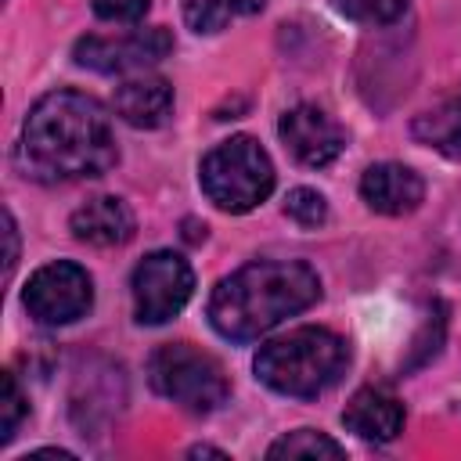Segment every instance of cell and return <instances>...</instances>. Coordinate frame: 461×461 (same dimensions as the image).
<instances>
[{"label": "cell", "instance_id": "603a6c76", "mask_svg": "<svg viewBox=\"0 0 461 461\" xmlns=\"http://www.w3.org/2000/svg\"><path fill=\"white\" fill-rule=\"evenodd\" d=\"M187 457H227V450H220V447H191Z\"/></svg>", "mask_w": 461, "mask_h": 461}, {"label": "cell", "instance_id": "ffe728a7", "mask_svg": "<svg viewBox=\"0 0 461 461\" xmlns=\"http://www.w3.org/2000/svg\"><path fill=\"white\" fill-rule=\"evenodd\" d=\"M29 414V400L18 385V378L11 371H4V396H0V443H11L18 425L25 421Z\"/></svg>", "mask_w": 461, "mask_h": 461}, {"label": "cell", "instance_id": "9a60e30c", "mask_svg": "<svg viewBox=\"0 0 461 461\" xmlns=\"http://www.w3.org/2000/svg\"><path fill=\"white\" fill-rule=\"evenodd\" d=\"M263 7H267V0H180V11H184L187 29L198 32V36L223 32L230 22L252 18Z\"/></svg>", "mask_w": 461, "mask_h": 461}, {"label": "cell", "instance_id": "5b68a950", "mask_svg": "<svg viewBox=\"0 0 461 461\" xmlns=\"http://www.w3.org/2000/svg\"><path fill=\"white\" fill-rule=\"evenodd\" d=\"M148 382L158 396L173 400L187 414H212L230 396V378L223 364L191 342L158 346L148 357Z\"/></svg>", "mask_w": 461, "mask_h": 461}, {"label": "cell", "instance_id": "8fae6325", "mask_svg": "<svg viewBox=\"0 0 461 461\" xmlns=\"http://www.w3.org/2000/svg\"><path fill=\"white\" fill-rule=\"evenodd\" d=\"M68 230L83 245L115 249V245H126L137 234V216L119 194H97V198H86L68 216Z\"/></svg>", "mask_w": 461, "mask_h": 461}, {"label": "cell", "instance_id": "ac0fdd59", "mask_svg": "<svg viewBox=\"0 0 461 461\" xmlns=\"http://www.w3.org/2000/svg\"><path fill=\"white\" fill-rule=\"evenodd\" d=\"M285 216L303 230H317L328 223V198L317 187H292L285 194Z\"/></svg>", "mask_w": 461, "mask_h": 461}, {"label": "cell", "instance_id": "7a4b0ae2", "mask_svg": "<svg viewBox=\"0 0 461 461\" xmlns=\"http://www.w3.org/2000/svg\"><path fill=\"white\" fill-rule=\"evenodd\" d=\"M321 299V274L306 259H252L216 281L205 317L227 342H256Z\"/></svg>", "mask_w": 461, "mask_h": 461}, {"label": "cell", "instance_id": "4fadbf2b", "mask_svg": "<svg viewBox=\"0 0 461 461\" xmlns=\"http://www.w3.org/2000/svg\"><path fill=\"white\" fill-rule=\"evenodd\" d=\"M112 108L133 130H158L173 115V86L162 76H130L115 86Z\"/></svg>", "mask_w": 461, "mask_h": 461}, {"label": "cell", "instance_id": "9c48e42d", "mask_svg": "<svg viewBox=\"0 0 461 461\" xmlns=\"http://www.w3.org/2000/svg\"><path fill=\"white\" fill-rule=\"evenodd\" d=\"M277 137L292 151V158L310 166V169H324L346 151L342 122L335 115H328L324 108H317V104L288 108L281 115V122H277Z\"/></svg>", "mask_w": 461, "mask_h": 461}, {"label": "cell", "instance_id": "d6986e66", "mask_svg": "<svg viewBox=\"0 0 461 461\" xmlns=\"http://www.w3.org/2000/svg\"><path fill=\"white\" fill-rule=\"evenodd\" d=\"M335 4H339V11L349 22L382 29V25H393L396 18H403V11H407L411 0H335Z\"/></svg>", "mask_w": 461, "mask_h": 461}, {"label": "cell", "instance_id": "277c9868", "mask_svg": "<svg viewBox=\"0 0 461 461\" xmlns=\"http://www.w3.org/2000/svg\"><path fill=\"white\" fill-rule=\"evenodd\" d=\"M274 180L277 176H274V162H270L267 148L249 133H234V137L220 140L198 162L202 194L216 209L234 212V216L263 205L274 191Z\"/></svg>", "mask_w": 461, "mask_h": 461}, {"label": "cell", "instance_id": "6da1fadb", "mask_svg": "<svg viewBox=\"0 0 461 461\" xmlns=\"http://www.w3.org/2000/svg\"><path fill=\"white\" fill-rule=\"evenodd\" d=\"M18 158L22 169L40 184L104 176L119 162L112 115L83 90H50L29 108L22 122Z\"/></svg>", "mask_w": 461, "mask_h": 461}, {"label": "cell", "instance_id": "3957f363", "mask_svg": "<svg viewBox=\"0 0 461 461\" xmlns=\"http://www.w3.org/2000/svg\"><path fill=\"white\" fill-rule=\"evenodd\" d=\"M349 367V342L324 328V324H303L288 335H277L259 346L252 357L256 378L292 400H317L324 396Z\"/></svg>", "mask_w": 461, "mask_h": 461}, {"label": "cell", "instance_id": "52a82bcc", "mask_svg": "<svg viewBox=\"0 0 461 461\" xmlns=\"http://www.w3.org/2000/svg\"><path fill=\"white\" fill-rule=\"evenodd\" d=\"M133 288V317L137 324H166L173 321L194 295V270L173 249L148 252L130 277Z\"/></svg>", "mask_w": 461, "mask_h": 461}, {"label": "cell", "instance_id": "5bb4252c", "mask_svg": "<svg viewBox=\"0 0 461 461\" xmlns=\"http://www.w3.org/2000/svg\"><path fill=\"white\" fill-rule=\"evenodd\" d=\"M411 137L432 151H439L443 158L461 162V90L443 97L439 104L425 108L414 122H411Z\"/></svg>", "mask_w": 461, "mask_h": 461}, {"label": "cell", "instance_id": "ba28073f", "mask_svg": "<svg viewBox=\"0 0 461 461\" xmlns=\"http://www.w3.org/2000/svg\"><path fill=\"white\" fill-rule=\"evenodd\" d=\"M169 54H173V32L166 25L133 29L126 36H79L72 47L76 65L101 72V76L144 72L148 65H155Z\"/></svg>", "mask_w": 461, "mask_h": 461}, {"label": "cell", "instance_id": "44dd1931", "mask_svg": "<svg viewBox=\"0 0 461 461\" xmlns=\"http://www.w3.org/2000/svg\"><path fill=\"white\" fill-rule=\"evenodd\" d=\"M90 7L101 22H140L151 0H90Z\"/></svg>", "mask_w": 461, "mask_h": 461}, {"label": "cell", "instance_id": "30bf717a", "mask_svg": "<svg viewBox=\"0 0 461 461\" xmlns=\"http://www.w3.org/2000/svg\"><path fill=\"white\" fill-rule=\"evenodd\" d=\"M360 198L378 216H407L425 202V180L403 162H375L360 173Z\"/></svg>", "mask_w": 461, "mask_h": 461}, {"label": "cell", "instance_id": "7c38bea8", "mask_svg": "<svg viewBox=\"0 0 461 461\" xmlns=\"http://www.w3.org/2000/svg\"><path fill=\"white\" fill-rule=\"evenodd\" d=\"M403 421H407V411L403 403L385 393V389H357L342 411V425L346 432L367 439V443H393L400 432H403Z\"/></svg>", "mask_w": 461, "mask_h": 461}, {"label": "cell", "instance_id": "e0dca14e", "mask_svg": "<svg viewBox=\"0 0 461 461\" xmlns=\"http://www.w3.org/2000/svg\"><path fill=\"white\" fill-rule=\"evenodd\" d=\"M443 339H447V306H443V303H432V306H429V313H425V321H421V331L414 335L411 360L403 364V371L425 367V364H429V360L439 353Z\"/></svg>", "mask_w": 461, "mask_h": 461}, {"label": "cell", "instance_id": "8992f818", "mask_svg": "<svg viewBox=\"0 0 461 461\" xmlns=\"http://www.w3.org/2000/svg\"><path fill=\"white\" fill-rule=\"evenodd\" d=\"M22 306L43 328L76 324L94 306V277L76 259H50L40 270H32L22 292Z\"/></svg>", "mask_w": 461, "mask_h": 461}, {"label": "cell", "instance_id": "2e32d148", "mask_svg": "<svg viewBox=\"0 0 461 461\" xmlns=\"http://www.w3.org/2000/svg\"><path fill=\"white\" fill-rule=\"evenodd\" d=\"M267 457H346V447L335 443L328 432L317 429H295L285 432L267 447Z\"/></svg>", "mask_w": 461, "mask_h": 461}, {"label": "cell", "instance_id": "7402d4cb", "mask_svg": "<svg viewBox=\"0 0 461 461\" xmlns=\"http://www.w3.org/2000/svg\"><path fill=\"white\" fill-rule=\"evenodd\" d=\"M4 234H7V259H4V267H7V274H11L14 263H18V227H14L11 209H4Z\"/></svg>", "mask_w": 461, "mask_h": 461}]
</instances>
